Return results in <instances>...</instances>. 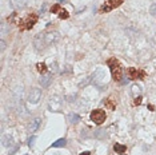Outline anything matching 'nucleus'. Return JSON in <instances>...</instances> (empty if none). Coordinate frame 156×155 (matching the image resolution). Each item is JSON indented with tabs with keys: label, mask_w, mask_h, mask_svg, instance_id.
<instances>
[{
	"label": "nucleus",
	"mask_w": 156,
	"mask_h": 155,
	"mask_svg": "<svg viewBox=\"0 0 156 155\" xmlns=\"http://www.w3.org/2000/svg\"><path fill=\"white\" fill-rule=\"evenodd\" d=\"M59 16H60V19H67V17H68V12L64 11V10H61L60 12H59Z\"/></svg>",
	"instance_id": "obj_22"
},
{
	"label": "nucleus",
	"mask_w": 156,
	"mask_h": 155,
	"mask_svg": "<svg viewBox=\"0 0 156 155\" xmlns=\"http://www.w3.org/2000/svg\"><path fill=\"white\" fill-rule=\"evenodd\" d=\"M44 38H45V44L49 46V44H54V43H56L60 39V33L58 31H52V32L44 33Z\"/></svg>",
	"instance_id": "obj_7"
},
{
	"label": "nucleus",
	"mask_w": 156,
	"mask_h": 155,
	"mask_svg": "<svg viewBox=\"0 0 156 155\" xmlns=\"http://www.w3.org/2000/svg\"><path fill=\"white\" fill-rule=\"evenodd\" d=\"M127 74H128L129 79H143V76H144V72H140V71H138L133 67L128 68V70H127Z\"/></svg>",
	"instance_id": "obj_10"
},
{
	"label": "nucleus",
	"mask_w": 156,
	"mask_h": 155,
	"mask_svg": "<svg viewBox=\"0 0 156 155\" xmlns=\"http://www.w3.org/2000/svg\"><path fill=\"white\" fill-rule=\"evenodd\" d=\"M26 2L27 0H9V4H11L12 8L19 10V8H23L26 5Z\"/></svg>",
	"instance_id": "obj_14"
},
{
	"label": "nucleus",
	"mask_w": 156,
	"mask_h": 155,
	"mask_svg": "<svg viewBox=\"0 0 156 155\" xmlns=\"http://www.w3.org/2000/svg\"><path fill=\"white\" fill-rule=\"evenodd\" d=\"M51 11H52V14H55V12H59V11H61V8H60V4H55L54 7L51 8Z\"/></svg>",
	"instance_id": "obj_24"
},
{
	"label": "nucleus",
	"mask_w": 156,
	"mask_h": 155,
	"mask_svg": "<svg viewBox=\"0 0 156 155\" xmlns=\"http://www.w3.org/2000/svg\"><path fill=\"white\" fill-rule=\"evenodd\" d=\"M40 99H42V90L33 87L30 91V94H28V102L32 104H36V103H39Z\"/></svg>",
	"instance_id": "obj_5"
},
{
	"label": "nucleus",
	"mask_w": 156,
	"mask_h": 155,
	"mask_svg": "<svg viewBox=\"0 0 156 155\" xmlns=\"http://www.w3.org/2000/svg\"><path fill=\"white\" fill-rule=\"evenodd\" d=\"M121 4V0H105V3H104V5L101 7V11L103 12H107V11H111V10H114L115 7H117V5H120Z\"/></svg>",
	"instance_id": "obj_8"
},
{
	"label": "nucleus",
	"mask_w": 156,
	"mask_h": 155,
	"mask_svg": "<svg viewBox=\"0 0 156 155\" xmlns=\"http://www.w3.org/2000/svg\"><path fill=\"white\" fill-rule=\"evenodd\" d=\"M33 46H35L36 51H42L43 48L45 47V38H44V33H37V35L33 38Z\"/></svg>",
	"instance_id": "obj_6"
},
{
	"label": "nucleus",
	"mask_w": 156,
	"mask_h": 155,
	"mask_svg": "<svg viewBox=\"0 0 156 155\" xmlns=\"http://www.w3.org/2000/svg\"><path fill=\"white\" fill-rule=\"evenodd\" d=\"M108 67H110V70H111V74H112L114 80L120 82L121 76H123V70H121V66H120L119 62H117L115 58H112V59L108 60Z\"/></svg>",
	"instance_id": "obj_1"
},
{
	"label": "nucleus",
	"mask_w": 156,
	"mask_h": 155,
	"mask_svg": "<svg viewBox=\"0 0 156 155\" xmlns=\"http://www.w3.org/2000/svg\"><path fill=\"white\" fill-rule=\"evenodd\" d=\"M114 150H115V153H117V154H121V155H123L124 153H126L127 147H126L124 144H119V143H116V144H114Z\"/></svg>",
	"instance_id": "obj_18"
},
{
	"label": "nucleus",
	"mask_w": 156,
	"mask_h": 155,
	"mask_svg": "<svg viewBox=\"0 0 156 155\" xmlns=\"http://www.w3.org/2000/svg\"><path fill=\"white\" fill-rule=\"evenodd\" d=\"M142 91H143V88H142L140 84H132V87H131V94H132V96H135V98L140 96Z\"/></svg>",
	"instance_id": "obj_15"
},
{
	"label": "nucleus",
	"mask_w": 156,
	"mask_h": 155,
	"mask_svg": "<svg viewBox=\"0 0 156 155\" xmlns=\"http://www.w3.org/2000/svg\"><path fill=\"white\" fill-rule=\"evenodd\" d=\"M35 141H36V136L32 135L30 139H28V146H30V147H32V146L35 144Z\"/></svg>",
	"instance_id": "obj_23"
},
{
	"label": "nucleus",
	"mask_w": 156,
	"mask_h": 155,
	"mask_svg": "<svg viewBox=\"0 0 156 155\" xmlns=\"http://www.w3.org/2000/svg\"><path fill=\"white\" fill-rule=\"evenodd\" d=\"M52 82V74H48V75H43L42 78L39 79V83L42 84L43 88H47Z\"/></svg>",
	"instance_id": "obj_12"
},
{
	"label": "nucleus",
	"mask_w": 156,
	"mask_h": 155,
	"mask_svg": "<svg viewBox=\"0 0 156 155\" xmlns=\"http://www.w3.org/2000/svg\"><path fill=\"white\" fill-rule=\"evenodd\" d=\"M67 119H68V122H70L71 125H76V123H79L80 116L77 115V114H75V112H71V114H68Z\"/></svg>",
	"instance_id": "obj_16"
},
{
	"label": "nucleus",
	"mask_w": 156,
	"mask_h": 155,
	"mask_svg": "<svg viewBox=\"0 0 156 155\" xmlns=\"http://www.w3.org/2000/svg\"><path fill=\"white\" fill-rule=\"evenodd\" d=\"M107 106L110 107L111 110H114V108H115V104L112 103V99H111V98H110V99H108V100H107Z\"/></svg>",
	"instance_id": "obj_26"
},
{
	"label": "nucleus",
	"mask_w": 156,
	"mask_h": 155,
	"mask_svg": "<svg viewBox=\"0 0 156 155\" xmlns=\"http://www.w3.org/2000/svg\"><path fill=\"white\" fill-rule=\"evenodd\" d=\"M80 155H91V153H89V151H84V153H82Z\"/></svg>",
	"instance_id": "obj_29"
},
{
	"label": "nucleus",
	"mask_w": 156,
	"mask_h": 155,
	"mask_svg": "<svg viewBox=\"0 0 156 155\" xmlns=\"http://www.w3.org/2000/svg\"><path fill=\"white\" fill-rule=\"evenodd\" d=\"M149 14H151L152 16H156V3L151 4V7H149Z\"/></svg>",
	"instance_id": "obj_21"
},
{
	"label": "nucleus",
	"mask_w": 156,
	"mask_h": 155,
	"mask_svg": "<svg viewBox=\"0 0 156 155\" xmlns=\"http://www.w3.org/2000/svg\"><path fill=\"white\" fill-rule=\"evenodd\" d=\"M9 32V24L2 23V36H5Z\"/></svg>",
	"instance_id": "obj_19"
},
{
	"label": "nucleus",
	"mask_w": 156,
	"mask_h": 155,
	"mask_svg": "<svg viewBox=\"0 0 156 155\" xmlns=\"http://www.w3.org/2000/svg\"><path fill=\"white\" fill-rule=\"evenodd\" d=\"M61 107V99L59 96H54L49 100V110L51 111H59Z\"/></svg>",
	"instance_id": "obj_9"
},
{
	"label": "nucleus",
	"mask_w": 156,
	"mask_h": 155,
	"mask_svg": "<svg viewBox=\"0 0 156 155\" xmlns=\"http://www.w3.org/2000/svg\"><path fill=\"white\" fill-rule=\"evenodd\" d=\"M2 142H3V146H4V147H11V146L14 144V138H12V135L5 134V135H3Z\"/></svg>",
	"instance_id": "obj_13"
},
{
	"label": "nucleus",
	"mask_w": 156,
	"mask_h": 155,
	"mask_svg": "<svg viewBox=\"0 0 156 155\" xmlns=\"http://www.w3.org/2000/svg\"><path fill=\"white\" fill-rule=\"evenodd\" d=\"M37 16L36 15H30L24 20H20V28L21 30H31L33 27V24L36 23Z\"/></svg>",
	"instance_id": "obj_4"
},
{
	"label": "nucleus",
	"mask_w": 156,
	"mask_h": 155,
	"mask_svg": "<svg viewBox=\"0 0 156 155\" xmlns=\"http://www.w3.org/2000/svg\"><path fill=\"white\" fill-rule=\"evenodd\" d=\"M40 123H42V118H40V116H37V118H35L33 120H31V123L28 125V131H30L31 134H33L35 131H37V128H39Z\"/></svg>",
	"instance_id": "obj_11"
},
{
	"label": "nucleus",
	"mask_w": 156,
	"mask_h": 155,
	"mask_svg": "<svg viewBox=\"0 0 156 155\" xmlns=\"http://www.w3.org/2000/svg\"><path fill=\"white\" fill-rule=\"evenodd\" d=\"M140 103H142V98L138 96L136 98V100H135V104H140Z\"/></svg>",
	"instance_id": "obj_28"
},
{
	"label": "nucleus",
	"mask_w": 156,
	"mask_h": 155,
	"mask_svg": "<svg viewBox=\"0 0 156 155\" xmlns=\"http://www.w3.org/2000/svg\"><path fill=\"white\" fill-rule=\"evenodd\" d=\"M37 71H39V72H45V71H47V64L45 63H37Z\"/></svg>",
	"instance_id": "obj_20"
},
{
	"label": "nucleus",
	"mask_w": 156,
	"mask_h": 155,
	"mask_svg": "<svg viewBox=\"0 0 156 155\" xmlns=\"http://www.w3.org/2000/svg\"><path fill=\"white\" fill-rule=\"evenodd\" d=\"M0 46H2V51H4V48H5V42H4V39H2V42H0Z\"/></svg>",
	"instance_id": "obj_27"
},
{
	"label": "nucleus",
	"mask_w": 156,
	"mask_h": 155,
	"mask_svg": "<svg viewBox=\"0 0 156 155\" xmlns=\"http://www.w3.org/2000/svg\"><path fill=\"white\" fill-rule=\"evenodd\" d=\"M51 71H52V74L58 71V64H56V62H54V63L51 64Z\"/></svg>",
	"instance_id": "obj_25"
},
{
	"label": "nucleus",
	"mask_w": 156,
	"mask_h": 155,
	"mask_svg": "<svg viewBox=\"0 0 156 155\" xmlns=\"http://www.w3.org/2000/svg\"><path fill=\"white\" fill-rule=\"evenodd\" d=\"M65 144H67V139H65V138H60V139H58L56 142L52 143V147H54V148H59V147H64Z\"/></svg>",
	"instance_id": "obj_17"
},
{
	"label": "nucleus",
	"mask_w": 156,
	"mask_h": 155,
	"mask_svg": "<svg viewBox=\"0 0 156 155\" xmlns=\"http://www.w3.org/2000/svg\"><path fill=\"white\" fill-rule=\"evenodd\" d=\"M92 80L98 87H103L104 84H107V74L103 68H98V70L93 72L92 75Z\"/></svg>",
	"instance_id": "obj_2"
},
{
	"label": "nucleus",
	"mask_w": 156,
	"mask_h": 155,
	"mask_svg": "<svg viewBox=\"0 0 156 155\" xmlns=\"http://www.w3.org/2000/svg\"><path fill=\"white\" fill-rule=\"evenodd\" d=\"M89 116H91V120L95 123V125H101V123H104L105 118H107V115H105V111L100 110V108L93 110Z\"/></svg>",
	"instance_id": "obj_3"
}]
</instances>
